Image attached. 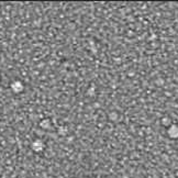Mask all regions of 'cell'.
I'll use <instances>...</instances> for the list:
<instances>
[{"label":"cell","instance_id":"4","mask_svg":"<svg viewBox=\"0 0 178 178\" xmlns=\"http://www.w3.org/2000/svg\"><path fill=\"white\" fill-rule=\"evenodd\" d=\"M51 121L48 120V119H45V120H43L41 123H40V125L42 127L43 129H50V127H51Z\"/></svg>","mask_w":178,"mask_h":178},{"label":"cell","instance_id":"2","mask_svg":"<svg viewBox=\"0 0 178 178\" xmlns=\"http://www.w3.org/2000/svg\"><path fill=\"white\" fill-rule=\"evenodd\" d=\"M10 89H11L14 93H21V91H23L24 85L22 84V81L14 80V81H12L11 82V85H10Z\"/></svg>","mask_w":178,"mask_h":178},{"label":"cell","instance_id":"3","mask_svg":"<svg viewBox=\"0 0 178 178\" xmlns=\"http://www.w3.org/2000/svg\"><path fill=\"white\" fill-rule=\"evenodd\" d=\"M167 134L170 139H178V125L176 124H171L167 129Z\"/></svg>","mask_w":178,"mask_h":178},{"label":"cell","instance_id":"1","mask_svg":"<svg viewBox=\"0 0 178 178\" xmlns=\"http://www.w3.org/2000/svg\"><path fill=\"white\" fill-rule=\"evenodd\" d=\"M31 148L35 153H42L45 150V144L43 143V141H41V140H35L32 142Z\"/></svg>","mask_w":178,"mask_h":178}]
</instances>
